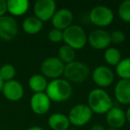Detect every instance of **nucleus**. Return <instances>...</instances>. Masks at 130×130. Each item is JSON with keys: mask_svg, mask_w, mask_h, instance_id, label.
Returning <instances> with one entry per match:
<instances>
[{"mask_svg": "<svg viewBox=\"0 0 130 130\" xmlns=\"http://www.w3.org/2000/svg\"><path fill=\"white\" fill-rule=\"evenodd\" d=\"M90 130H106V129H105L102 125L95 124V125H94V126H92V127H91Z\"/></svg>", "mask_w": 130, "mask_h": 130, "instance_id": "29", "label": "nucleus"}, {"mask_svg": "<svg viewBox=\"0 0 130 130\" xmlns=\"http://www.w3.org/2000/svg\"><path fill=\"white\" fill-rule=\"evenodd\" d=\"M5 82L3 81V79L0 78V92H2V88H3V86H4Z\"/></svg>", "mask_w": 130, "mask_h": 130, "instance_id": "32", "label": "nucleus"}, {"mask_svg": "<svg viewBox=\"0 0 130 130\" xmlns=\"http://www.w3.org/2000/svg\"><path fill=\"white\" fill-rule=\"evenodd\" d=\"M30 109L37 115H45L49 111L51 107V100L45 93H35L29 101Z\"/></svg>", "mask_w": 130, "mask_h": 130, "instance_id": "13", "label": "nucleus"}, {"mask_svg": "<svg viewBox=\"0 0 130 130\" xmlns=\"http://www.w3.org/2000/svg\"><path fill=\"white\" fill-rule=\"evenodd\" d=\"M106 122L110 128L119 130V128L124 126L126 122V111H124L120 107L113 106L106 113Z\"/></svg>", "mask_w": 130, "mask_h": 130, "instance_id": "15", "label": "nucleus"}, {"mask_svg": "<svg viewBox=\"0 0 130 130\" xmlns=\"http://www.w3.org/2000/svg\"><path fill=\"white\" fill-rule=\"evenodd\" d=\"M106 130H119V129H114V128H109V129H106Z\"/></svg>", "mask_w": 130, "mask_h": 130, "instance_id": "33", "label": "nucleus"}, {"mask_svg": "<svg viewBox=\"0 0 130 130\" xmlns=\"http://www.w3.org/2000/svg\"><path fill=\"white\" fill-rule=\"evenodd\" d=\"M104 61L107 64L110 66H117L121 61V54L119 50L116 47H108L104 51Z\"/></svg>", "mask_w": 130, "mask_h": 130, "instance_id": "22", "label": "nucleus"}, {"mask_svg": "<svg viewBox=\"0 0 130 130\" xmlns=\"http://www.w3.org/2000/svg\"><path fill=\"white\" fill-rule=\"evenodd\" d=\"M63 41L75 51L80 50L87 45V35L81 26L72 24L63 30Z\"/></svg>", "mask_w": 130, "mask_h": 130, "instance_id": "3", "label": "nucleus"}, {"mask_svg": "<svg viewBox=\"0 0 130 130\" xmlns=\"http://www.w3.org/2000/svg\"><path fill=\"white\" fill-rule=\"evenodd\" d=\"M22 29L29 35L38 34L42 30L44 23L36 16H29L22 22Z\"/></svg>", "mask_w": 130, "mask_h": 130, "instance_id": "19", "label": "nucleus"}, {"mask_svg": "<svg viewBox=\"0 0 130 130\" xmlns=\"http://www.w3.org/2000/svg\"><path fill=\"white\" fill-rule=\"evenodd\" d=\"M57 57L65 65L68 63H71L75 61L76 58V51L71 46L67 45H63L60 47L59 51H58V55Z\"/></svg>", "mask_w": 130, "mask_h": 130, "instance_id": "21", "label": "nucleus"}, {"mask_svg": "<svg viewBox=\"0 0 130 130\" xmlns=\"http://www.w3.org/2000/svg\"><path fill=\"white\" fill-rule=\"evenodd\" d=\"M2 94L8 101L18 102L24 95V87L18 80H10L4 83L2 88Z\"/></svg>", "mask_w": 130, "mask_h": 130, "instance_id": "14", "label": "nucleus"}, {"mask_svg": "<svg viewBox=\"0 0 130 130\" xmlns=\"http://www.w3.org/2000/svg\"><path fill=\"white\" fill-rule=\"evenodd\" d=\"M116 73L121 79L130 80V57L121 59L116 66Z\"/></svg>", "mask_w": 130, "mask_h": 130, "instance_id": "23", "label": "nucleus"}, {"mask_svg": "<svg viewBox=\"0 0 130 130\" xmlns=\"http://www.w3.org/2000/svg\"><path fill=\"white\" fill-rule=\"evenodd\" d=\"M88 107L93 113L106 114L113 107V101L110 94L103 88H94L90 91L87 96Z\"/></svg>", "mask_w": 130, "mask_h": 130, "instance_id": "2", "label": "nucleus"}, {"mask_svg": "<svg viewBox=\"0 0 130 130\" xmlns=\"http://www.w3.org/2000/svg\"><path fill=\"white\" fill-rule=\"evenodd\" d=\"M67 116L71 125L75 126H83L92 119L93 111L87 104L78 103L70 110Z\"/></svg>", "mask_w": 130, "mask_h": 130, "instance_id": "6", "label": "nucleus"}, {"mask_svg": "<svg viewBox=\"0 0 130 130\" xmlns=\"http://www.w3.org/2000/svg\"><path fill=\"white\" fill-rule=\"evenodd\" d=\"M65 64L57 56L47 57L42 61L40 65V71L45 78H50L51 80L60 78L63 75Z\"/></svg>", "mask_w": 130, "mask_h": 130, "instance_id": "5", "label": "nucleus"}, {"mask_svg": "<svg viewBox=\"0 0 130 130\" xmlns=\"http://www.w3.org/2000/svg\"><path fill=\"white\" fill-rule=\"evenodd\" d=\"M72 86L65 78H56L48 82L45 94L54 103H63L71 98L72 94Z\"/></svg>", "mask_w": 130, "mask_h": 130, "instance_id": "1", "label": "nucleus"}, {"mask_svg": "<svg viewBox=\"0 0 130 130\" xmlns=\"http://www.w3.org/2000/svg\"><path fill=\"white\" fill-rule=\"evenodd\" d=\"M67 130H76V129H73V128H69V129H67Z\"/></svg>", "mask_w": 130, "mask_h": 130, "instance_id": "34", "label": "nucleus"}, {"mask_svg": "<svg viewBox=\"0 0 130 130\" xmlns=\"http://www.w3.org/2000/svg\"><path fill=\"white\" fill-rule=\"evenodd\" d=\"M48 39L50 42L54 44H58L63 41V31L57 29H52L48 32Z\"/></svg>", "mask_w": 130, "mask_h": 130, "instance_id": "26", "label": "nucleus"}, {"mask_svg": "<svg viewBox=\"0 0 130 130\" xmlns=\"http://www.w3.org/2000/svg\"><path fill=\"white\" fill-rule=\"evenodd\" d=\"M7 12L13 16H22L25 14L29 8V2L28 0H8Z\"/></svg>", "mask_w": 130, "mask_h": 130, "instance_id": "18", "label": "nucleus"}, {"mask_svg": "<svg viewBox=\"0 0 130 130\" xmlns=\"http://www.w3.org/2000/svg\"><path fill=\"white\" fill-rule=\"evenodd\" d=\"M110 43L114 44V45H120L126 39L125 37V33L121 30H113L111 33H110Z\"/></svg>", "mask_w": 130, "mask_h": 130, "instance_id": "27", "label": "nucleus"}, {"mask_svg": "<svg viewBox=\"0 0 130 130\" xmlns=\"http://www.w3.org/2000/svg\"><path fill=\"white\" fill-rule=\"evenodd\" d=\"M89 20L97 27H107L114 20V13L110 7L106 6H96L89 13Z\"/></svg>", "mask_w": 130, "mask_h": 130, "instance_id": "7", "label": "nucleus"}, {"mask_svg": "<svg viewBox=\"0 0 130 130\" xmlns=\"http://www.w3.org/2000/svg\"><path fill=\"white\" fill-rule=\"evenodd\" d=\"M7 12V4L6 0H0V18L5 16Z\"/></svg>", "mask_w": 130, "mask_h": 130, "instance_id": "28", "label": "nucleus"}, {"mask_svg": "<svg viewBox=\"0 0 130 130\" xmlns=\"http://www.w3.org/2000/svg\"><path fill=\"white\" fill-rule=\"evenodd\" d=\"M73 20H74V15L71 10L68 8H61L59 10H56L55 13L51 20V22L54 26V29L63 31L72 25Z\"/></svg>", "mask_w": 130, "mask_h": 130, "instance_id": "12", "label": "nucleus"}, {"mask_svg": "<svg viewBox=\"0 0 130 130\" xmlns=\"http://www.w3.org/2000/svg\"><path fill=\"white\" fill-rule=\"evenodd\" d=\"M92 79L99 88L108 87L114 81V73L107 66H98L93 71Z\"/></svg>", "mask_w": 130, "mask_h": 130, "instance_id": "10", "label": "nucleus"}, {"mask_svg": "<svg viewBox=\"0 0 130 130\" xmlns=\"http://www.w3.org/2000/svg\"><path fill=\"white\" fill-rule=\"evenodd\" d=\"M90 75V69L85 62L74 61L65 65L63 76L71 83H81L87 80Z\"/></svg>", "mask_w": 130, "mask_h": 130, "instance_id": "4", "label": "nucleus"}, {"mask_svg": "<svg viewBox=\"0 0 130 130\" xmlns=\"http://www.w3.org/2000/svg\"><path fill=\"white\" fill-rule=\"evenodd\" d=\"M26 130H45L43 127L41 126H29L28 127Z\"/></svg>", "mask_w": 130, "mask_h": 130, "instance_id": "30", "label": "nucleus"}, {"mask_svg": "<svg viewBox=\"0 0 130 130\" xmlns=\"http://www.w3.org/2000/svg\"><path fill=\"white\" fill-rule=\"evenodd\" d=\"M114 95L121 104H130V80L119 79L114 87Z\"/></svg>", "mask_w": 130, "mask_h": 130, "instance_id": "16", "label": "nucleus"}, {"mask_svg": "<svg viewBox=\"0 0 130 130\" xmlns=\"http://www.w3.org/2000/svg\"><path fill=\"white\" fill-rule=\"evenodd\" d=\"M18 24L13 17L5 15L0 18V38L6 41L12 40L17 36Z\"/></svg>", "mask_w": 130, "mask_h": 130, "instance_id": "11", "label": "nucleus"}, {"mask_svg": "<svg viewBox=\"0 0 130 130\" xmlns=\"http://www.w3.org/2000/svg\"><path fill=\"white\" fill-rule=\"evenodd\" d=\"M88 44L96 50H105L110 47V33L103 29H96L91 31L87 36Z\"/></svg>", "mask_w": 130, "mask_h": 130, "instance_id": "9", "label": "nucleus"}, {"mask_svg": "<svg viewBox=\"0 0 130 130\" xmlns=\"http://www.w3.org/2000/svg\"><path fill=\"white\" fill-rule=\"evenodd\" d=\"M126 121L130 124V107L126 110Z\"/></svg>", "mask_w": 130, "mask_h": 130, "instance_id": "31", "label": "nucleus"}, {"mask_svg": "<svg viewBox=\"0 0 130 130\" xmlns=\"http://www.w3.org/2000/svg\"><path fill=\"white\" fill-rule=\"evenodd\" d=\"M15 75H16V71L13 65L6 63L0 67V78H2L4 82L14 79Z\"/></svg>", "mask_w": 130, "mask_h": 130, "instance_id": "24", "label": "nucleus"}, {"mask_svg": "<svg viewBox=\"0 0 130 130\" xmlns=\"http://www.w3.org/2000/svg\"><path fill=\"white\" fill-rule=\"evenodd\" d=\"M118 13L123 22L130 23V0H125L119 5Z\"/></svg>", "mask_w": 130, "mask_h": 130, "instance_id": "25", "label": "nucleus"}, {"mask_svg": "<svg viewBox=\"0 0 130 130\" xmlns=\"http://www.w3.org/2000/svg\"><path fill=\"white\" fill-rule=\"evenodd\" d=\"M34 16L42 22L51 21L56 12V3L54 0H38L33 7Z\"/></svg>", "mask_w": 130, "mask_h": 130, "instance_id": "8", "label": "nucleus"}, {"mask_svg": "<svg viewBox=\"0 0 130 130\" xmlns=\"http://www.w3.org/2000/svg\"><path fill=\"white\" fill-rule=\"evenodd\" d=\"M47 124L52 130H67L70 128L71 123L67 115L61 112H55L49 116Z\"/></svg>", "mask_w": 130, "mask_h": 130, "instance_id": "17", "label": "nucleus"}, {"mask_svg": "<svg viewBox=\"0 0 130 130\" xmlns=\"http://www.w3.org/2000/svg\"><path fill=\"white\" fill-rule=\"evenodd\" d=\"M29 87L35 93H45L48 81L42 74H34L29 78L28 82Z\"/></svg>", "mask_w": 130, "mask_h": 130, "instance_id": "20", "label": "nucleus"}]
</instances>
